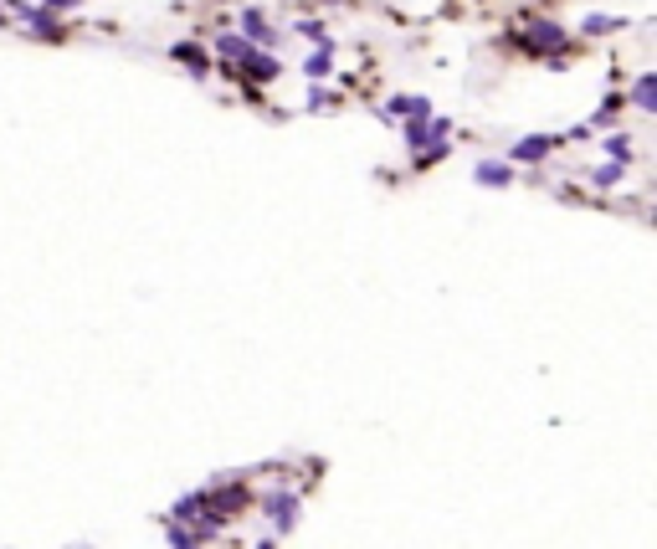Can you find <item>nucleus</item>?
<instances>
[{
  "label": "nucleus",
  "instance_id": "9d476101",
  "mask_svg": "<svg viewBox=\"0 0 657 549\" xmlns=\"http://www.w3.org/2000/svg\"><path fill=\"white\" fill-rule=\"evenodd\" d=\"M653 87H657L653 78H642V82H636V93H632V98H636V108H653V103H657V93H653Z\"/></svg>",
  "mask_w": 657,
  "mask_h": 549
},
{
  "label": "nucleus",
  "instance_id": "39448f33",
  "mask_svg": "<svg viewBox=\"0 0 657 549\" xmlns=\"http://www.w3.org/2000/svg\"><path fill=\"white\" fill-rule=\"evenodd\" d=\"M242 31H246L242 41H252V46H267V41H272V26L262 21V11H242Z\"/></svg>",
  "mask_w": 657,
  "mask_h": 549
},
{
  "label": "nucleus",
  "instance_id": "7ed1b4c3",
  "mask_svg": "<svg viewBox=\"0 0 657 549\" xmlns=\"http://www.w3.org/2000/svg\"><path fill=\"white\" fill-rule=\"evenodd\" d=\"M406 144L411 149H437V144H447V123L442 119H411L406 123Z\"/></svg>",
  "mask_w": 657,
  "mask_h": 549
},
{
  "label": "nucleus",
  "instance_id": "f03ea898",
  "mask_svg": "<svg viewBox=\"0 0 657 549\" xmlns=\"http://www.w3.org/2000/svg\"><path fill=\"white\" fill-rule=\"evenodd\" d=\"M560 46H570V37H565V26H554V21H534L529 37H524V52H560Z\"/></svg>",
  "mask_w": 657,
  "mask_h": 549
},
{
  "label": "nucleus",
  "instance_id": "9b49d317",
  "mask_svg": "<svg viewBox=\"0 0 657 549\" xmlns=\"http://www.w3.org/2000/svg\"><path fill=\"white\" fill-rule=\"evenodd\" d=\"M304 72H308V78H324V72H328V46H324V52H313V57L304 62Z\"/></svg>",
  "mask_w": 657,
  "mask_h": 549
},
{
  "label": "nucleus",
  "instance_id": "4468645a",
  "mask_svg": "<svg viewBox=\"0 0 657 549\" xmlns=\"http://www.w3.org/2000/svg\"><path fill=\"white\" fill-rule=\"evenodd\" d=\"M611 180H621V170H616V164H606V170H595V185H611Z\"/></svg>",
  "mask_w": 657,
  "mask_h": 549
},
{
  "label": "nucleus",
  "instance_id": "f8f14e48",
  "mask_svg": "<svg viewBox=\"0 0 657 549\" xmlns=\"http://www.w3.org/2000/svg\"><path fill=\"white\" fill-rule=\"evenodd\" d=\"M611 26H616V16H586L580 31H586V37H601V31H611Z\"/></svg>",
  "mask_w": 657,
  "mask_h": 549
},
{
  "label": "nucleus",
  "instance_id": "6e6552de",
  "mask_svg": "<svg viewBox=\"0 0 657 549\" xmlns=\"http://www.w3.org/2000/svg\"><path fill=\"white\" fill-rule=\"evenodd\" d=\"M550 144L554 139H545V134H539V139H519V144H513V160H545V154H550Z\"/></svg>",
  "mask_w": 657,
  "mask_h": 549
},
{
  "label": "nucleus",
  "instance_id": "1a4fd4ad",
  "mask_svg": "<svg viewBox=\"0 0 657 549\" xmlns=\"http://www.w3.org/2000/svg\"><path fill=\"white\" fill-rule=\"evenodd\" d=\"M170 549H205V545L185 529V524H170Z\"/></svg>",
  "mask_w": 657,
  "mask_h": 549
},
{
  "label": "nucleus",
  "instance_id": "423d86ee",
  "mask_svg": "<svg viewBox=\"0 0 657 549\" xmlns=\"http://www.w3.org/2000/svg\"><path fill=\"white\" fill-rule=\"evenodd\" d=\"M175 62H185V67H190L195 78H205V72H211V57H205L195 41H180V46H175Z\"/></svg>",
  "mask_w": 657,
  "mask_h": 549
},
{
  "label": "nucleus",
  "instance_id": "f257e3e1",
  "mask_svg": "<svg viewBox=\"0 0 657 549\" xmlns=\"http://www.w3.org/2000/svg\"><path fill=\"white\" fill-rule=\"evenodd\" d=\"M257 503H262L267 524H272V529H278V534H287V529H293V524H298V513H304V498H298V493H293V488H272V493H262Z\"/></svg>",
  "mask_w": 657,
  "mask_h": 549
},
{
  "label": "nucleus",
  "instance_id": "dca6fc26",
  "mask_svg": "<svg viewBox=\"0 0 657 549\" xmlns=\"http://www.w3.org/2000/svg\"><path fill=\"white\" fill-rule=\"evenodd\" d=\"M257 549H272V539H262V545H257Z\"/></svg>",
  "mask_w": 657,
  "mask_h": 549
},
{
  "label": "nucleus",
  "instance_id": "2eb2a0df",
  "mask_svg": "<svg viewBox=\"0 0 657 549\" xmlns=\"http://www.w3.org/2000/svg\"><path fill=\"white\" fill-rule=\"evenodd\" d=\"M46 11H67V5H78V0H41Z\"/></svg>",
  "mask_w": 657,
  "mask_h": 549
},
{
  "label": "nucleus",
  "instance_id": "ddd939ff",
  "mask_svg": "<svg viewBox=\"0 0 657 549\" xmlns=\"http://www.w3.org/2000/svg\"><path fill=\"white\" fill-rule=\"evenodd\" d=\"M606 149H611V154H616V160H621V164L632 160V144H627V139H606Z\"/></svg>",
  "mask_w": 657,
  "mask_h": 549
},
{
  "label": "nucleus",
  "instance_id": "20e7f679",
  "mask_svg": "<svg viewBox=\"0 0 657 549\" xmlns=\"http://www.w3.org/2000/svg\"><path fill=\"white\" fill-rule=\"evenodd\" d=\"M237 78H246V82H272V78H278V62L262 57V52L252 46V52H246V57L237 62Z\"/></svg>",
  "mask_w": 657,
  "mask_h": 549
},
{
  "label": "nucleus",
  "instance_id": "0eeeda50",
  "mask_svg": "<svg viewBox=\"0 0 657 549\" xmlns=\"http://www.w3.org/2000/svg\"><path fill=\"white\" fill-rule=\"evenodd\" d=\"M472 180H478V185H509V180H513V170H509V164H493V160H483Z\"/></svg>",
  "mask_w": 657,
  "mask_h": 549
}]
</instances>
